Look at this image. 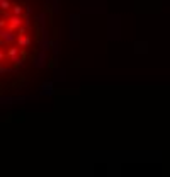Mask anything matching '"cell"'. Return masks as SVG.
<instances>
[{
    "label": "cell",
    "mask_w": 170,
    "mask_h": 177,
    "mask_svg": "<svg viewBox=\"0 0 170 177\" xmlns=\"http://www.w3.org/2000/svg\"><path fill=\"white\" fill-rule=\"evenodd\" d=\"M17 41V34L12 29H0V44H10V43Z\"/></svg>",
    "instance_id": "cell-1"
},
{
    "label": "cell",
    "mask_w": 170,
    "mask_h": 177,
    "mask_svg": "<svg viewBox=\"0 0 170 177\" xmlns=\"http://www.w3.org/2000/svg\"><path fill=\"white\" fill-rule=\"evenodd\" d=\"M21 26H22V17L21 16H12L9 19V29L16 31L17 27H21Z\"/></svg>",
    "instance_id": "cell-2"
},
{
    "label": "cell",
    "mask_w": 170,
    "mask_h": 177,
    "mask_svg": "<svg viewBox=\"0 0 170 177\" xmlns=\"http://www.w3.org/2000/svg\"><path fill=\"white\" fill-rule=\"evenodd\" d=\"M17 43H19L21 48H27V46L31 44V38H29V36H26V34L17 36Z\"/></svg>",
    "instance_id": "cell-3"
},
{
    "label": "cell",
    "mask_w": 170,
    "mask_h": 177,
    "mask_svg": "<svg viewBox=\"0 0 170 177\" xmlns=\"http://www.w3.org/2000/svg\"><path fill=\"white\" fill-rule=\"evenodd\" d=\"M44 61H46V55H44V51H43V53H39V55H38V58H36V67H38V68H43V67H44Z\"/></svg>",
    "instance_id": "cell-4"
},
{
    "label": "cell",
    "mask_w": 170,
    "mask_h": 177,
    "mask_svg": "<svg viewBox=\"0 0 170 177\" xmlns=\"http://www.w3.org/2000/svg\"><path fill=\"white\" fill-rule=\"evenodd\" d=\"M7 55H9L10 60L17 58V55H19V48H9V51H7Z\"/></svg>",
    "instance_id": "cell-5"
},
{
    "label": "cell",
    "mask_w": 170,
    "mask_h": 177,
    "mask_svg": "<svg viewBox=\"0 0 170 177\" xmlns=\"http://www.w3.org/2000/svg\"><path fill=\"white\" fill-rule=\"evenodd\" d=\"M51 87H53V84H51V82H46V84H43V85H41V89H44V92L48 94V95H51V94H53Z\"/></svg>",
    "instance_id": "cell-6"
},
{
    "label": "cell",
    "mask_w": 170,
    "mask_h": 177,
    "mask_svg": "<svg viewBox=\"0 0 170 177\" xmlns=\"http://www.w3.org/2000/svg\"><path fill=\"white\" fill-rule=\"evenodd\" d=\"M22 5H12V12L14 16H22Z\"/></svg>",
    "instance_id": "cell-7"
},
{
    "label": "cell",
    "mask_w": 170,
    "mask_h": 177,
    "mask_svg": "<svg viewBox=\"0 0 170 177\" xmlns=\"http://www.w3.org/2000/svg\"><path fill=\"white\" fill-rule=\"evenodd\" d=\"M10 7H12V5H10L9 0H0V9H2V10H9Z\"/></svg>",
    "instance_id": "cell-8"
},
{
    "label": "cell",
    "mask_w": 170,
    "mask_h": 177,
    "mask_svg": "<svg viewBox=\"0 0 170 177\" xmlns=\"http://www.w3.org/2000/svg\"><path fill=\"white\" fill-rule=\"evenodd\" d=\"M7 72H12V70H10V68H7L5 65H2V63H0V75L7 73Z\"/></svg>",
    "instance_id": "cell-9"
},
{
    "label": "cell",
    "mask_w": 170,
    "mask_h": 177,
    "mask_svg": "<svg viewBox=\"0 0 170 177\" xmlns=\"http://www.w3.org/2000/svg\"><path fill=\"white\" fill-rule=\"evenodd\" d=\"M3 60H5V53H3L2 49H0V61H3Z\"/></svg>",
    "instance_id": "cell-10"
},
{
    "label": "cell",
    "mask_w": 170,
    "mask_h": 177,
    "mask_svg": "<svg viewBox=\"0 0 170 177\" xmlns=\"http://www.w3.org/2000/svg\"><path fill=\"white\" fill-rule=\"evenodd\" d=\"M2 27H5V21L0 19V29H2Z\"/></svg>",
    "instance_id": "cell-11"
}]
</instances>
